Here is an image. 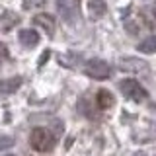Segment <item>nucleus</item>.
I'll list each match as a JSON object with an SVG mask.
<instances>
[{"label":"nucleus","mask_w":156,"mask_h":156,"mask_svg":"<svg viewBox=\"0 0 156 156\" xmlns=\"http://www.w3.org/2000/svg\"><path fill=\"white\" fill-rule=\"evenodd\" d=\"M119 90H121V94H123L127 100L136 101V104H140V101H144L146 98H148V92H146L136 80H133V78H125V80H121L119 82Z\"/></svg>","instance_id":"obj_2"},{"label":"nucleus","mask_w":156,"mask_h":156,"mask_svg":"<svg viewBox=\"0 0 156 156\" xmlns=\"http://www.w3.org/2000/svg\"><path fill=\"white\" fill-rule=\"evenodd\" d=\"M33 23L39 27H43L47 31V35H53L55 33V18L51 16V14H37L35 18H33Z\"/></svg>","instance_id":"obj_5"},{"label":"nucleus","mask_w":156,"mask_h":156,"mask_svg":"<svg viewBox=\"0 0 156 156\" xmlns=\"http://www.w3.org/2000/svg\"><path fill=\"white\" fill-rule=\"evenodd\" d=\"M20 86H22V78H20V76L0 80V94H14Z\"/></svg>","instance_id":"obj_8"},{"label":"nucleus","mask_w":156,"mask_h":156,"mask_svg":"<svg viewBox=\"0 0 156 156\" xmlns=\"http://www.w3.org/2000/svg\"><path fill=\"white\" fill-rule=\"evenodd\" d=\"M96 101L101 109H109V107H113V104H115V98L109 90H100L98 96H96Z\"/></svg>","instance_id":"obj_9"},{"label":"nucleus","mask_w":156,"mask_h":156,"mask_svg":"<svg viewBox=\"0 0 156 156\" xmlns=\"http://www.w3.org/2000/svg\"><path fill=\"white\" fill-rule=\"evenodd\" d=\"M84 72L94 80H107L113 72H111L109 62H105L104 58H90L84 66Z\"/></svg>","instance_id":"obj_3"},{"label":"nucleus","mask_w":156,"mask_h":156,"mask_svg":"<svg viewBox=\"0 0 156 156\" xmlns=\"http://www.w3.org/2000/svg\"><path fill=\"white\" fill-rule=\"evenodd\" d=\"M10 156H12V154H10Z\"/></svg>","instance_id":"obj_18"},{"label":"nucleus","mask_w":156,"mask_h":156,"mask_svg":"<svg viewBox=\"0 0 156 156\" xmlns=\"http://www.w3.org/2000/svg\"><path fill=\"white\" fill-rule=\"evenodd\" d=\"M119 68L123 72H135V74H140V72H148L150 66L148 62L143 61L139 57H123L119 61Z\"/></svg>","instance_id":"obj_4"},{"label":"nucleus","mask_w":156,"mask_h":156,"mask_svg":"<svg viewBox=\"0 0 156 156\" xmlns=\"http://www.w3.org/2000/svg\"><path fill=\"white\" fill-rule=\"evenodd\" d=\"M55 143H57L55 135L49 129H43V127H35L31 131V135H29V144L37 152H49V150H53Z\"/></svg>","instance_id":"obj_1"},{"label":"nucleus","mask_w":156,"mask_h":156,"mask_svg":"<svg viewBox=\"0 0 156 156\" xmlns=\"http://www.w3.org/2000/svg\"><path fill=\"white\" fill-rule=\"evenodd\" d=\"M20 22V18L16 16L14 12H4L2 14V18H0V26H2L4 31H8V29H12L16 23Z\"/></svg>","instance_id":"obj_10"},{"label":"nucleus","mask_w":156,"mask_h":156,"mask_svg":"<svg viewBox=\"0 0 156 156\" xmlns=\"http://www.w3.org/2000/svg\"><path fill=\"white\" fill-rule=\"evenodd\" d=\"M144 22L148 27H156V6L148 8V12H144Z\"/></svg>","instance_id":"obj_12"},{"label":"nucleus","mask_w":156,"mask_h":156,"mask_svg":"<svg viewBox=\"0 0 156 156\" xmlns=\"http://www.w3.org/2000/svg\"><path fill=\"white\" fill-rule=\"evenodd\" d=\"M88 12H90V16L94 20H98V18L105 16L107 4L104 2V0H90V2H88Z\"/></svg>","instance_id":"obj_7"},{"label":"nucleus","mask_w":156,"mask_h":156,"mask_svg":"<svg viewBox=\"0 0 156 156\" xmlns=\"http://www.w3.org/2000/svg\"><path fill=\"white\" fill-rule=\"evenodd\" d=\"M8 58V47L4 43H0V62H4Z\"/></svg>","instance_id":"obj_14"},{"label":"nucleus","mask_w":156,"mask_h":156,"mask_svg":"<svg viewBox=\"0 0 156 156\" xmlns=\"http://www.w3.org/2000/svg\"><path fill=\"white\" fill-rule=\"evenodd\" d=\"M49 55H51V51H45V53H43V57H41V61H39V65H43V62L49 58Z\"/></svg>","instance_id":"obj_15"},{"label":"nucleus","mask_w":156,"mask_h":156,"mask_svg":"<svg viewBox=\"0 0 156 156\" xmlns=\"http://www.w3.org/2000/svg\"><path fill=\"white\" fill-rule=\"evenodd\" d=\"M136 49L140 53H156V35H148L146 39H143L136 45Z\"/></svg>","instance_id":"obj_11"},{"label":"nucleus","mask_w":156,"mask_h":156,"mask_svg":"<svg viewBox=\"0 0 156 156\" xmlns=\"http://www.w3.org/2000/svg\"><path fill=\"white\" fill-rule=\"evenodd\" d=\"M14 136H10V135H0V150H8V148H12L14 146Z\"/></svg>","instance_id":"obj_13"},{"label":"nucleus","mask_w":156,"mask_h":156,"mask_svg":"<svg viewBox=\"0 0 156 156\" xmlns=\"http://www.w3.org/2000/svg\"><path fill=\"white\" fill-rule=\"evenodd\" d=\"M135 156H146V154H144V152H136Z\"/></svg>","instance_id":"obj_16"},{"label":"nucleus","mask_w":156,"mask_h":156,"mask_svg":"<svg viewBox=\"0 0 156 156\" xmlns=\"http://www.w3.org/2000/svg\"><path fill=\"white\" fill-rule=\"evenodd\" d=\"M18 39H20V43H22L23 47L33 49L39 43V33L35 31V29H22L20 35H18Z\"/></svg>","instance_id":"obj_6"},{"label":"nucleus","mask_w":156,"mask_h":156,"mask_svg":"<svg viewBox=\"0 0 156 156\" xmlns=\"http://www.w3.org/2000/svg\"><path fill=\"white\" fill-rule=\"evenodd\" d=\"M76 2H80V0H76Z\"/></svg>","instance_id":"obj_17"}]
</instances>
